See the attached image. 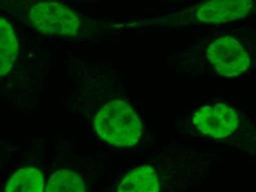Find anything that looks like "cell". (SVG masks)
Masks as SVG:
<instances>
[{"label": "cell", "instance_id": "8", "mask_svg": "<svg viewBox=\"0 0 256 192\" xmlns=\"http://www.w3.org/2000/svg\"><path fill=\"white\" fill-rule=\"evenodd\" d=\"M7 192H42L44 191V178L42 171L35 167H24L14 173L8 181Z\"/></svg>", "mask_w": 256, "mask_h": 192}, {"label": "cell", "instance_id": "4", "mask_svg": "<svg viewBox=\"0 0 256 192\" xmlns=\"http://www.w3.org/2000/svg\"><path fill=\"white\" fill-rule=\"evenodd\" d=\"M193 123L205 135L223 138L230 135L237 129L238 116L230 106L218 103L200 108L194 115Z\"/></svg>", "mask_w": 256, "mask_h": 192}, {"label": "cell", "instance_id": "9", "mask_svg": "<svg viewBox=\"0 0 256 192\" xmlns=\"http://www.w3.org/2000/svg\"><path fill=\"white\" fill-rule=\"evenodd\" d=\"M46 192H84V182L80 176L67 169H62L53 173L48 180Z\"/></svg>", "mask_w": 256, "mask_h": 192}, {"label": "cell", "instance_id": "5", "mask_svg": "<svg viewBox=\"0 0 256 192\" xmlns=\"http://www.w3.org/2000/svg\"><path fill=\"white\" fill-rule=\"evenodd\" d=\"M252 7V0H207L195 15L200 23L220 24L244 18Z\"/></svg>", "mask_w": 256, "mask_h": 192}, {"label": "cell", "instance_id": "6", "mask_svg": "<svg viewBox=\"0 0 256 192\" xmlns=\"http://www.w3.org/2000/svg\"><path fill=\"white\" fill-rule=\"evenodd\" d=\"M158 177L154 168L144 165L132 170L120 182V192H158L160 190Z\"/></svg>", "mask_w": 256, "mask_h": 192}, {"label": "cell", "instance_id": "2", "mask_svg": "<svg viewBox=\"0 0 256 192\" xmlns=\"http://www.w3.org/2000/svg\"><path fill=\"white\" fill-rule=\"evenodd\" d=\"M29 19L36 31L45 35L73 37L80 26L78 14L57 2L37 3L30 10Z\"/></svg>", "mask_w": 256, "mask_h": 192}, {"label": "cell", "instance_id": "3", "mask_svg": "<svg viewBox=\"0 0 256 192\" xmlns=\"http://www.w3.org/2000/svg\"><path fill=\"white\" fill-rule=\"evenodd\" d=\"M207 57L221 76L234 77L244 73L250 65L246 50L230 37L218 38L209 45Z\"/></svg>", "mask_w": 256, "mask_h": 192}, {"label": "cell", "instance_id": "1", "mask_svg": "<svg viewBox=\"0 0 256 192\" xmlns=\"http://www.w3.org/2000/svg\"><path fill=\"white\" fill-rule=\"evenodd\" d=\"M94 127L102 140L118 147L134 146L142 137L138 115L122 100H113L102 107L95 116Z\"/></svg>", "mask_w": 256, "mask_h": 192}, {"label": "cell", "instance_id": "7", "mask_svg": "<svg viewBox=\"0 0 256 192\" xmlns=\"http://www.w3.org/2000/svg\"><path fill=\"white\" fill-rule=\"evenodd\" d=\"M18 53V42L13 26L0 17V76L13 68Z\"/></svg>", "mask_w": 256, "mask_h": 192}]
</instances>
